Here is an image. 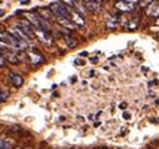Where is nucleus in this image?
Wrapping results in <instances>:
<instances>
[{
	"label": "nucleus",
	"mask_w": 159,
	"mask_h": 149,
	"mask_svg": "<svg viewBox=\"0 0 159 149\" xmlns=\"http://www.w3.org/2000/svg\"><path fill=\"white\" fill-rule=\"evenodd\" d=\"M119 25V18L116 15H111L107 19V28L109 29H114Z\"/></svg>",
	"instance_id": "9d476101"
},
{
	"label": "nucleus",
	"mask_w": 159,
	"mask_h": 149,
	"mask_svg": "<svg viewBox=\"0 0 159 149\" xmlns=\"http://www.w3.org/2000/svg\"><path fill=\"white\" fill-rule=\"evenodd\" d=\"M155 24H157V25H159V18H158V19L155 20Z\"/></svg>",
	"instance_id": "cd10ccee"
},
{
	"label": "nucleus",
	"mask_w": 159,
	"mask_h": 149,
	"mask_svg": "<svg viewBox=\"0 0 159 149\" xmlns=\"http://www.w3.org/2000/svg\"><path fill=\"white\" fill-rule=\"evenodd\" d=\"M123 118H124V119H129V118H130V114L127 113V111H124V113H123Z\"/></svg>",
	"instance_id": "412c9836"
},
{
	"label": "nucleus",
	"mask_w": 159,
	"mask_h": 149,
	"mask_svg": "<svg viewBox=\"0 0 159 149\" xmlns=\"http://www.w3.org/2000/svg\"><path fill=\"white\" fill-rule=\"evenodd\" d=\"M50 11L54 14L55 19H68L71 20V14H70V8L65 7L61 2L58 3H53L49 7Z\"/></svg>",
	"instance_id": "f257e3e1"
},
{
	"label": "nucleus",
	"mask_w": 159,
	"mask_h": 149,
	"mask_svg": "<svg viewBox=\"0 0 159 149\" xmlns=\"http://www.w3.org/2000/svg\"><path fill=\"white\" fill-rule=\"evenodd\" d=\"M138 26H139V16H135V18L129 19V21H128V24H127V28H128V29L134 30V29H137Z\"/></svg>",
	"instance_id": "f8f14e48"
},
{
	"label": "nucleus",
	"mask_w": 159,
	"mask_h": 149,
	"mask_svg": "<svg viewBox=\"0 0 159 149\" xmlns=\"http://www.w3.org/2000/svg\"><path fill=\"white\" fill-rule=\"evenodd\" d=\"M8 97H9V93H8L7 90H0V102L7 100Z\"/></svg>",
	"instance_id": "f3484780"
},
{
	"label": "nucleus",
	"mask_w": 159,
	"mask_h": 149,
	"mask_svg": "<svg viewBox=\"0 0 159 149\" xmlns=\"http://www.w3.org/2000/svg\"><path fill=\"white\" fill-rule=\"evenodd\" d=\"M4 14H5V11L3 9H0V16H4Z\"/></svg>",
	"instance_id": "a878e982"
},
{
	"label": "nucleus",
	"mask_w": 159,
	"mask_h": 149,
	"mask_svg": "<svg viewBox=\"0 0 159 149\" xmlns=\"http://www.w3.org/2000/svg\"><path fill=\"white\" fill-rule=\"evenodd\" d=\"M125 106H127V104H125V103H122L120 105H119V108H120V109H124Z\"/></svg>",
	"instance_id": "393cba45"
},
{
	"label": "nucleus",
	"mask_w": 159,
	"mask_h": 149,
	"mask_svg": "<svg viewBox=\"0 0 159 149\" xmlns=\"http://www.w3.org/2000/svg\"><path fill=\"white\" fill-rule=\"evenodd\" d=\"M95 2H98V3H102V2H103V0H95Z\"/></svg>",
	"instance_id": "c85d7f7f"
},
{
	"label": "nucleus",
	"mask_w": 159,
	"mask_h": 149,
	"mask_svg": "<svg viewBox=\"0 0 159 149\" xmlns=\"http://www.w3.org/2000/svg\"><path fill=\"white\" fill-rule=\"evenodd\" d=\"M14 149H20V148H14Z\"/></svg>",
	"instance_id": "c756f323"
},
{
	"label": "nucleus",
	"mask_w": 159,
	"mask_h": 149,
	"mask_svg": "<svg viewBox=\"0 0 159 149\" xmlns=\"http://www.w3.org/2000/svg\"><path fill=\"white\" fill-rule=\"evenodd\" d=\"M18 24L21 26V29L24 30V33L29 36V39H34V38H35V34H34V26H33L28 20L23 19V20H20Z\"/></svg>",
	"instance_id": "20e7f679"
},
{
	"label": "nucleus",
	"mask_w": 159,
	"mask_h": 149,
	"mask_svg": "<svg viewBox=\"0 0 159 149\" xmlns=\"http://www.w3.org/2000/svg\"><path fill=\"white\" fill-rule=\"evenodd\" d=\"M28 58H30L31 59V63L33 64H40V63H43V60H44V56L39 53L38 50H31V52H29L28 53Z\"/></svg>",
	"instance_id": "0eeeda50"
},
{
	"label": "nucleus",
	"mask_w": 159,
	"mask_h": 149,
	"mask_svg": "<svg viewBox=\"0 0 159 149\" xmlns=\"http://www.w3.org/2000/svg\"><path fill=\"white\" fill-rule=\"evenodd\" d=\"M155 0H139V4H140V7L144 9V8H148L152 3H154Z\"/></svg>",
	"instance_id": "dca6fc26"
},
{
	"label": "nucleus",
	"mask_w": 159,
	"mask_h": 149,
	"mask_svg": "<svg viewBox=\"0 0 159 149\" xmlns=\"http://www.w3.org/2000/svg\"><path fill=\"white\" fill-rule=\"evenodd\" d=\"M75 64H78V65H84L85 61H84V60H75Z\"/></svg>",
	"instance_id": "4be33fe9"
},
{
	"label": "nucleus",
	"mask_w": 159,
	"mask_h": 149,
	"mask_svg": "<svg viewBox=\"0 0 159 149\" xmlns=\"http://www.w3.org/2000/svg\"><path fill=\"white\" fill-rule=\"evenodd\" d=\"M80 55H82V56H87L88 53H87V52H83V53H80Z\"/></svg>",
	"instance_id": "bb28decb"
},
{
	"label": "nucleus",
	"mask_w": 159,
	"mask_h": 149,
	"mask_svg": "<svg viewBox=\"0 0 159 149\" xmlns=\"http://www.w3.org/2000/svg\"><path fill=\"white\" fill-rule=\"evenodd\" d=\"M5 65V56L0 53V66H4Z\"/></svg>",
	"instance_id": "6ab92c4d"
},
{
	"label": "nucleus",
	"mask_w": 159,
	"mask_h": 149,
	"mask_svg": "<svg viewBox=\"0 0 159 149\" xmlns=\"http://www.w3.org/2000/svg\"><path fill=\"white\" fill-rule=\"evenodd\" d=\"M90 63H93V64L98 63V58H95V56H94V58H92V59H90Z\"/></svg>",
	"instance_id": "b1692460"
},
{
	"label": "nucleus",
	"mask_w": 159,
	"mask_h": 149,
	"mask_svg": "<svg viewBox=\"0 0 159 149\" xmlns=\"http://www.w3.org/2000/svg\"><path fill=\"white\" fill-rule=\"evenodd\" d=\"M8 61H10L11 64H18L19 63V55L16 53H9L8 54Z\"/></svg>",
	"instance_id": "4468645a"
},
{
	"label": "nucleus",
	"mask_w": 159,
	"mask_h": 149,
	"mask_svg": "<svg viewBox=\"0 0 159 149\" xmlns=\"http://www.w3.org/2000/svg\"><path fill=\"white\" fill-rule=\"evenodd\" d=\"M61 3L65 7L70 8V9H75L76 8V0H61Z\"/></svg>",
	"instance_id": "2eb2a0df"
},
{
	"label": "nucleus",
	"mask_w": 159,
	"mask_h": 149,
	"mask_svg": "<svg viewBox=\"0 0 159 149\" xmlns=\"http://www.w3.org/2000/svg\"><path fill=\"white\" fill-rule=\"evenodd\" d=\"M9 33H10L13 36H15V38H16L18 40H20V42H28V40H30V39H29V36L24 33V30L21 29V26H20L19 24L13 25V26L10 28Z\"/></svg>",
	"instance_id": "f03ea898"
},
{
	"label": "nucleus",
	"mask_w": 159,
	"mask_h": 149,
	"mask_svg": "<svg viewBox=\"0 0 159 149\" xmlns=\"http://www.w3.org/2000/svg\"><path fill=\"white\" fill-rule=\"evenodd\" d=\"M70 14H71V21L76 26H84L85 25V19L80 13H78L75 9H70Z\"/></svg>",
	"instance_id": "39448f33"
},
{
	"label": "nucleus",
	"mask_w": 159,
	"mask_h": 149,
	"mask_svg": "<svg viewBox=\"0 0 159 149\" xmlns=\"http://www.w3.org/2000/svg\"><path fill=\"white\" fill-rule=\"evenodd\" d=\"M83 4L92 13H98L100 10V3H98V2H87V3H83Z\"/></svg>",
	"instance_id": "1a4fd4ad"
},
{
	"label": "nucleus",
	"mask_w": 159,
	"mask_h": 149,
	"mask_svg": "<svg viewBox=\"0 0 159 149\" xmlns=\"http://www.w3.org/2000/svg\"><path fill=\"white\" fill-rule=\"evenodd\" d=\"M63 29V36H64V42L66 43L68 48H75L78 45V42L73 38V36L70 35V33L68 30H65V28H61Z\"/></svg>",
	"instance_id": "423d86ee"
},
{
	"label": "nucleus",
	"mask_w": 159,
	"mask_h": 149,
	"mask_svg": "<svg viewBox=\"0 0 159 149\" xmlns=\"http://www.w3.org/2000/svg\"><path fill=\"white\" fill-rule=\"evenodd\" d=\"M104 149H107V148H104Z\"/></svg>",
	"instance_id": "7c9ffc66"
},
{
	"label": "nucleus",
	"mask_w": 159,
	"mask_h": 149,
	"mask_svg": "<svg viewBox=\"0 0 159 149\" xmlns=\"http://www.w3.org/2000/svg\"><path fill=\"white\" fill-rule=\"evenodd\" d=\"M114 7L118 11H120V13H130L135 9V4H130V3L123 2V0H118Z\"/></svg>",
	"instance_id": "7ed1b4c3"
},
{
	"label": "nucleus",
	"mask_w": 159,
	"mask_h": 149,
	"mask_svg": "<svg viewBox=\"0 0 159 149\" xmlns=\"http://www.w3.org/2000/svg\"><path fill=\"white\" fill-rule=\"evenodd\" d=\"M29 3H30V0H21L20 2L21 5H25V4H29Z\"/></svg>",
	"instance_id": "5701e85b"
},
{
	"label": "nucleus",
	"mask_w": 159,
	"mask_h": 149,
	"mask_svg": "<svg viewBox=\"0 0 159 149\" xmlns=\"http://www.w3.org/2000/svg\"><path fill=\"white\" fill-rule=\"evenodd\" d=\"M39 14H40L45 20H53L55 18L54 14L50 11V9H42L40 11H39Z\"/></svg>",
	"instance_id": "ddd939ff"
},
{
	"label": "nucleus",
	"mask_w": 159,
	"mask_h": 149,
	"mask_svg": "<svg viewBox=\"0 0 159 149\" xmlns=\"http://www.w3.org/2000/svg\"><path fill=\"white\" fill-rule=\"evenodd\" d=\"M152 18H154V19L159 18V0H158V4H157V7H155V9H154V11L152 14Z\"/></svg>",
	"instance_id": "a211bd4d"
},
{
	"label": "nucleus",
	"mask_w": 159,
	"mask_h": 149,
	"mask_svg": "<svg viewBox=\"0 0 159 149\" xmlns=\"http://www.w3.org/2000/svg\"><path fill=\"white\" fill-rule=\"evenodd\" d=\"M123 2H127V3H130V4H138L139 3V0H123Z\"/></svg>",
	"instance_id": "aec40b11"
},
{
	"label": "nucleus",
	"mask_w": 159,
	"mask_h": 149,
	"mask_svg": "<svg viewBox=\"0 0 159 149\" xmlns=\"http://www.w3.org/2000/svg\"><path fill=\"white\" fill-rule=\"evenodd\" d=\"M9 79L11 82V84L15 87V88H20L24 83V79L19 75V74H15V73H11L10 75H9Z\"/></svg>",
	"instance_id": "6e6552de"
},
{
	"label": "nucleus",
	"mask_w": 159,
	"mask_h": 149,
	"mask_svg": "<svg viewBox=\"0 0 159 149\" xmlns=\"http://www.w3.org/2000/svg\"><path fill=\"white\" fill-rule=\"evenodd\" d=\"M14 142L8 138H0V149H13Z\"/></svg>",
	"instance_id": "9b49d317"
}]
</instances>
